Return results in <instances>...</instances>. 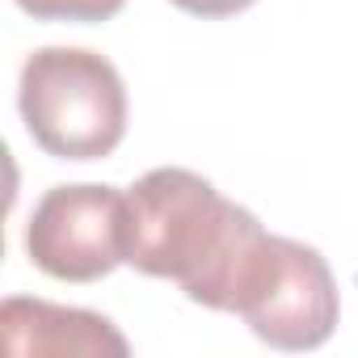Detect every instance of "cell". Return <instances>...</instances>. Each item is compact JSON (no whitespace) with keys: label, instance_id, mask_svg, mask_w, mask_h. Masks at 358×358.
I'll use <instances>...</instances> for the list:
<instances>
[{"label":"cell","instance_id":"6da1fadb","mask_svg":"<svg viewBox=\"0 0 358 358\" xmlns=\"http://www.w3.org/2000/svg\"><path fill=\"white\" fill-rule=\"evenodd\" d=\"M266 228L190 169H152L127 190V266L169 278L186 299L232 312Z\"/></svg>","mask_w":358,"mask_h":358},{"label":"cell","instance_id":"7a4b0ae2","mask_svg":"<svg viewBox=\"0 0 358 358\" xmlns=\"http://www.w3.org/2000/svg\"><path fill=\"white\" fill-rule=\"evenodd\" d=\"M17 110L55 160H106L127 135V85L89 47H43L22 64Z\"/></svg>","mask_w":358,"mask_h":358},{"label":"cell","instance_id":"3957f363","mask_svg":"<svg viewBox=\"0 0 358 358\" xmlns=\"http://www.w3.org/2000/svg\"><path fill=\"white\" fill-rule=\"evenodd\" d=\"M232 312L274 350H316L333 337L341 299L329 262L299 241L262 236Z\"/></svg>","mask_w":358,"mask_h":358},{"label":"cell","instance_id":"277c9868","mask_svg":"<svg viewBox=\"0 0 358 358\" xmlns=\"http://www.w3.org/2000/svg\"><path fill=\"white\" fill-rule=\"evenodd\" d=\"M30 262L59 282H97L127 266V194L118 186H51L26 224Z\"/></svg>","mask_w":358,"mask_h":358},{"label":"cell","instance_id":"5b68a950","mask_svg":"<svg viewBox=\"0 0 358 358\" xmlns=\"http://www.w3.org/2000/svg\"><path fill=\"white\" fill-rule=\"evenodd\" d=\"M0 341L9 358H127L118 324L89 308L9 295L0 303Z\"/></svg>","mask_w":358,"mask_h":358},{"label":"cell","instance_id":"8992f818","mask_svg":"<svg viewBox=\"0 0 358 358\" xmlns=\"http://www.w3.org/2000/svg\"><path fill=\"white\" fill-rule=\"evenodd\" d=\"M127 0H17L38 22H110Z\"/></svg>","mask_w":358,"mask_h":358},{"label":"cell","instance_id":"52a82bcc","mask_svg":"<svg viewBox=\"0 0 358 358\" xmlns=\"http://www.w3.org/2000/svg\"><path fill=\"white\" fill-rule=\"evenodd\" d=\"M182 13H194V17H236L245 13L257 0H173Z\"/></svg>","mask_w":358,"mask_h":358}]
</instances>
